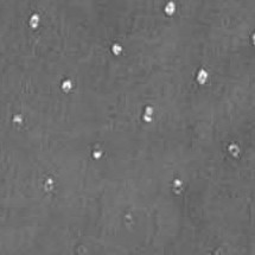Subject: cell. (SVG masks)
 I'll return each mask as SVG.
<instances>
[{
	"instance_id": "4",
	"label": "cell",
	"mask_w": 255,
	"mask_h": 255,
	"mask_svg": "<svg viewBox=\"0 0 255 255\" xmlns=\"http://www.w3.org/2000/svg\"><path fill=\"white\" fill-rule=\"evenodd\" d=\"M38 21H39V18H38V16H35L31 17V19H30V24H31V26L32 27H36L37 25H38Z\"/></svg>"
},
{
	"instance_id": "7",
	"label": "cell",
	"mask_w": 255,
	"mask_h": 255,
	"mask_svg": "<svg viewBox=\"0 0 255 255\" xmlns=\"http://www.w3.org/2000/svg\"><path fill=\"white\" fill-rule=\"evenodd\" d=\"M94 157L97 159V158H100L101 157V152L100 151H96V152H94Z\"/></svg>"
},
{
	"instance_id": "2",
	"label": "cell",
	"mask_w": 255,
	"mask_h": 255,
	"mask_svg": "<svg viewBox=\"0 0 255 255\" xmlns=\"http://www.w3.org/2000/svg\"><path fill=\"white\" fill-rule=\"evenodd\" d=\"M174 10H176V6H174L173 3H169L166 5V7H165V12H166L169 16H171V14L173 13Z\"/></svg>"
},
{
	"instance_id": "3",
	"label": "cell",
	"mask_w": 255,
	"mask_h": 255,
	"mask_svg": "<svg viewBox=\"0 0 255 255\" xmlns=\"http://www.w3.org/2000/svg\"><path fill=\"white\" fill-rule=\"evenodd\" d=\"M71 87H72V84H71V82L70 81H64L62 83V88H63L64 92H69V90L71 89Z\"/></svg>"
},
{
	"instance_id": "6",
	"label": "cell",
	"mask_w": 255,
	"mask_h": 255,
	"mask_svg": "<svg viewBox=\"0 0 255 255\" xmlns=\"http://www.w3.org/2000/svg\"><path fill=\"white\" fill-rule=\"evenodd\" d=\"M13 122H21V116L20 115H16L13 118Z\"/></svg>"
},
{
	"instance_id": "1",
	"label": "cell",
	"mask_w": 255,
	"mask_h": 255,
	"mask_svg": "<svg viewBox=\"0 0 255 255\" xmlns=\"http://www.w3.org/2000/svg\"><path fill=\"white\" fill-rule=\"evenodd\" d=\"M206 79H208V72H206L205 70H201V71L198 72V75H197V81L199 82L201 84H203V83L206 81Z\"/></svg>"
},
{
	"instance_id": "5",
	"label": "cell",
	"mask_w": 255,
	"mask_h": 255,
	"mask_svg": "<svg viewBox=\"0 0 255 255\" xmlns=\"http://www.w3.org/2000/svg\"><path fill=\"white\" fill-rule=\"evenodd\" d=\"M112 50H113V52H114L115 55H119V53L121 52V46L119 45V44H114L113 48H112Z\"/></svg>"
},
{
	"instance_id": "8",
	"label": "cell",
	"mask_w": 255,
	"mask_h": 255,
	"mask_svg": "<svg viewBox=\"0 0 255 255\" xmlns=\"http://www.w3.org/2000/svg\"><path fill=\"white\" fill-rule=\"evenodd\" d=\"M152 112H153V110H152V108H151V107H147V108H146V113H148V114H151V113H152Z\"/></svg>"
}]
</instances>
